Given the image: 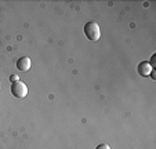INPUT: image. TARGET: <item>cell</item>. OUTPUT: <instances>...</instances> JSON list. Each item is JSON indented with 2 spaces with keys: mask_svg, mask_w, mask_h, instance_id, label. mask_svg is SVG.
<instances>
[{
  "mask_svg": "<svg viewBox=\"0 0 156 149\" xmlns=\"http://www.w3.org/2000/svg\"><path fill=\"white\" fill-rule=\"evenodd\" d=\"M84 35L88 40L91 41H97L101 37V28L97 22L94 21H90L84 25Z\"/></svg>",
  "mask_w": 156,
  "mask_h": 149,
  "instance_id": "obj_1",
  "label": "cell"
},
{
  "mask_svg": "<svg viewBox=\"0 0 156 149\" xmlns=\"http://www.w3.org/2000/svg\"><path fill=\"white\" fill-rule=\"evenodd\" d=\"M11 94L15 98H25L28 95V86L21 80L11 83Z\"/></svg>",
  "mask_w": 156,
  "mask_h": 149,
  "instance_id": "obj_2",
  "label": "cell"
},
{
  "mask_svg": "<svg viewBox=\"0 0 156 149\" xmlns=\"http://www.w3.org/2000/svg\"><path fill=\"white\" fill-rule=\"evenodd\" d=\"M30 65H32V61L29 57H21L17 61V69L21 72H28L30 69Z\"/></svg>",
  "mask_w": 156,
  "mask_h": 149,
  "instance_id": "obj_3",
  "label": "cell"
},
{
  "mask_svg": "<svg viewBox=\"0 0 156 149\" xmlns=\"http://www.w3.org/2000/svg\"><path fill=\"white\" fill-rule=\"evenodd\" d=\"M152 69H153V68L151 66V65L148 64L147 61L140 62L138 66H137V72H138V73H140V76H142V77L149 76V73L152 72Z\"/></svg>",
  "mask_w": 156,
  "mask_h": 149,
  "instance_id": "obj_4",
  "label": "cell"
},
{
  "mask_svg": "<svg viewBox=\"0 0 156 149\" xmlns=\"http://www.w3.org/2000/svg\"><path fill=\"white\" fill-rule=\"evenodd\" d=\"M148 64H149L151 65V66H155V65H156V54H153V55L152 57H151V61L149 62H148Z\"/></svg>",
  "mask_w": 156,
  "mask_h": 149,
  "instance_id": "obj_5",
  "label": "cell"
},
{
  "mask_svg": "<svg viewBox=\"0 0 156 149\" xmlns=\"http://www.w3.org/2000/svg\"><path fill=\"white\" fill-rule=\"evenodd\" d=\"M10 82H11V83L20 82V77H18V75H11V76H10Z\"/></svg>",
  "mask_w": 156,
  "mask_h": 149,
  "instance_id": "obj_6",
  "label": "cell"
},
{
  "mask_svg": "<svg viewBox=\"0 0 156 149\" xmlns=\"http://www.w3.org/2000/svg\"><path fill=\"white\" fill-rule=\"evenodd\" d=\"M95 149H111V146H109L108 144H100Z\"/></svg>",
  "mask_w": 156,
  "mask_h": 149,
  "instance_id": "obj_7",
  "label": "cell"
},
{
  "mask_svg": "<svg viewBox=\"0 0 156 149\" xmlns=\"http://www.w3.org/2000/svg\"><path fill=\"white\" fill-rule=\"evenodd\" d=\"M149 76H151V77H152V79H153V80H156V70H155V69H152V72H151V73H149Z\"/></svg>",
  "mask_w": 156,
  "mask_h": 149,
  "instance_id": "obj_8",
  "label": "cell"
}]
</instances>
